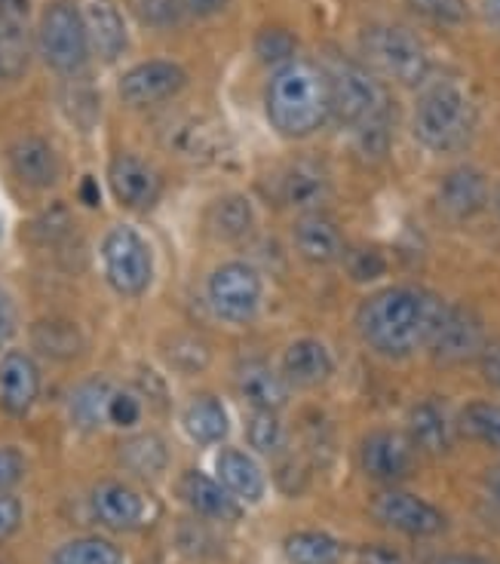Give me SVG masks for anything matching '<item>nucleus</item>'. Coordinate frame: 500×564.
<instances>
[{
  "label": "nucleus",
  "instance_id": "f257e3e1",
  "mask_svg": "<svg viewBox=\"0 0 500 564\" xmlns=\"http://www.w3.org/2000/svg\"><path fill=\"white\" fill-rule=\"evenodd\" d=\"M443 301L415 285H390L362 301L357 328L362 340L387 359H405L427 347Z\"/></svg>",
  "mask_w": 500,
  "mask_h": 564
},
{
  "label": "nucleus",
  "instance_id": "f03ea898",
  "mask_svg": "<svg viewBox=\"0 0 500 564\" xmlns=\"http://www.w3.org/2000/svg\"><path fill=\"white\" fill-rule=\"evenodd\" d=\"M271 127L286 139H304L331 117L329 70L316 62L292 58L280 65L264 93Z\"/></svg>",
  "mask_w": 500,
  "mask_h": 564
},
{
  "label": "nucleus",
  "instance_id": "7ed1b4c3",
  "mask_svg": "<svg viewBox=\"0 0 500 564\" xmlns=\"http://www.w3.org/2000/svg\"><path fill=\"white\" fill-rule=\"evenodd\" d=\"M331 113L354 129L366 154H384L390 141V99L372 70L338 58L329 70Z\"/></svg>",
  "mask_w": 500,
  "mask_h": 564
},
{
  "label": "nucleus",
  "instance_id": "20e7f679",
  "mask_svg": "<svg viewBox=\"0 0 500 564\" xmlns=\"http://www.w3.org/2000/svg\"><path fill=\"white\" fill-rule=\"evenodd\" d=\"M476 111L464 89L455 84H433L415 105V139L430 151H458L472 135Z\"/></svg>",
  "mask_w": 500,
  "mask_h": 564
},
{
  "label": "nucleus",
  "instance_id": "39448f33",
  "mask_svg": "<svg viewBox=\"0 0 500 564\" xmlns=\"http://www.w3.org/2000/svg\"><path fill=\"white\" fill-rule=\"evenodd\" d=\"M37 46H41L43 62L62 77L84 70L89 58V37H86L84 13L72 0L46 3L41 25H37Z\"/></svg>",
  "mask_w": 500,
  "mask_h": 564
},
{
  "label": "nucleus",
  "instance_id": "423d86ee",
  "mask_svg": "<svg viewBox=\"0 0 500 564\" xmlns=\"http://www.w3.org/2000/svg\"><path fill=\"white\" fill-rule=\"evenodd\" d=\"M362 56L378 74L400 86H421L430 77L427 50L402 25H374L362 34Z\"/></svg>",
  "mask_w": 500,
  "mask_h": 564
},
{
  "label": "nucleus",
  "instance_id": "0eeeda50",
  "mask_svg": "<svg viewBox=\"0 0 500 564\" xmlns=\"http://www.w3.org/2000/svg\"><path fill=\"white\" fill-rule=\"evenodd\" d=\"M101 261H105V276L111 289L120 295L135 297L142 295L154 276V261L151 249L132 227H111L108 237L101 242Z\"/></svg>",
  "mask_w": 500,
  "mask_h": 564
},
{
  "label": "nucleus",
  "instance_id": "6e6552de",
  "mask_svg": "<svg viewBox=\"0 0 500 564\" xmlns=\"http://www.w3.org/2000/svg\"><path fill=\"white\" fill-rule=\"evenodd\" d=\"M427 350L443 366H460V362L479 359L486 350V325L470 307H448L445 304L439 319L433 325Z\"/></svg>",
  "mask_w": 500,
  "mask_h": 564
},
{
  "label": "nucleus",
  "instance_id": "1a4fd4ad",
  "mask_svg": "<svg viewBox=\"0 0 500 564\" xmlns=\"http://www.w3.org/2000/svg\"><path fill=\"white\" fill-rule=\"evenodd\" d=\"M261 276L243 261H230L209 276V304L228 323H249L261 307Z\"/></svg>",
  "mask_w": 500,
  "mask_h": 564
},
{
  "label": "nucleus",
  "instance_id": "9d476101",
  "mask_svg": "<svg viewBox=\"0 0 500 564\" xmlns=\"http://www.w3.org/2000/svg\"><path fill=\"white\" fill-rule=\"evenodd\" d=\"M374 522H381L390 531H400L405 536H436L445 531V516L439 509L421 500L417 494L400 491V488H387L374 494L372 503Z\"/></svg>",
  "mask_w": 500,
  "mask_h": 564
},
{
  "label": "nucleus",
  "instance_id": "9b49d317",
  "mask_svg": "<svg viewBox=\"0 0 500 564\" xmlns=\"http://www.w3.org/2000/svg\"><path fill=\"white\" fill-rule=\"evenodd\" d=\"M415 452L417 448L405 433L374 430L359 445V464H362V473L378 485H396L412 476Z\"/></svg>",
  "mask_w": 500,
  "mask_h": 564
},
{
  "label": "nucleus",
  "instance_id": "f8f14e48",
  "mask_svg": "<svg viewBox=\"0 0 500 564\" xmlns=\"http://www.w3.org/2000/svg\"><path fill=\"white\" fill-rule=\"evenodd\" d=\"M185 84L187 74L182 65L154 58V62L135 65L120 77V99L127 101L129 108H151V105L178 96Z\"/></svg>",
  "mask_w": 500,
  "mask_h": 564
},
{
  "label": "nucleus",
  "instance_id": "ddd939ff",
  "mask_svg": "<svg viewBox=\"0 0 500 564\" xmlns=\"http://www.w3.org/2000/svg\"><path fill=\"white\" fill-rule=\"evenodd\" d=\"M34 29L29 0H7L0 10V80H19L31 65Z\"/></svg>",
  "mask_w": 500,
  "mask_h": 564
},
{
  "label": "nucleus",
  "instance_id": "4468645a",
  "mask_svg": "<svg viewBox=\"0 0 500 564\" xmlns=\"http://www.w3.org/2000/svg\"><path fill=\"white\" fill-rule=\"evenodd\" d=\"M41 393V375L25 352H7L0 359V409L13 417L29 414Z\"/></svg>",
  "mask_w": 500,
  "mask_h": 564
},
{
  "label": "nucleus",
  "instance_id": "2eb2a0df",
  "mask_svg": "<svg viewBox=\"0 0 500 564\" xmlns=\"http://www.w3.org/2000/svg\"><path fill=\"white\" fill-rule=\"evenodd\" d=\"M108 182H111L115 197L127 209H151L160 197L157 172L132 154L115 156V163L108 170Z\"/></svg>",
  "mask_w": 500,
  "mask_h": 564
},
{
  "label": "nucleus",
  "instance_id": "dca6fc26",
  "mask_svg": "<svg viewBox=\"0 0 500 564\" xmlns=\"http://www.w3.org/2000/svg\"><path fill=\"white\" fill-rule=\"evenodd\" d=\"M292 237H295V249H298L301 258L311 264H335L347 252L341 227L319 212H304L295 221Z\"/></svg>",
  "mask_w": 500,
  "mask_h": 564
},
{
  "label": "nucleus",
  "instance_id": "f3484780",
  "mask_svg": "<svg viewBox=\"0 0 500 564\" xmlns=\"http://www.w3.org/2000/svg\"><path fill=\"white\" fill-rule=\"evenodd\" d=\"M488 203V182L486 175L472 166H458L452 170L439 184V212L464 221L486 209Z\"/></svg>",
  "mask_w": 500,
  "mask_h": 564
},
{
  "label": "nucleus",
  "instance_id": "a211bd4d",
  "mask_svg": "<svg viewBox=\"0 0 500 564\" xmlns=\"http://www.w3.org/2000/svg\"><path fill=\"white\" fill-rule=\"evenodd\" d=\"M89 507L105 528H115V531L135 528L144 516L142 494L132 491L123 481H99L89 494Z\"/></svg>",
  "mask_w": 500,
  "mask_h": 564
},
{
  "label": "nucleus",
  "instance_id": "6ab92c4d",
  "mask_svg": "<svg viewBox=\"0 0 500 564\" xmlns=\"http://www.w3.org/2000/svg\"><path fill=\"white\" fill-rule=\"evenodd\" d=\"M405 436L412 438V445H415L417 452L433 454V457L452 452L455 426H452V417H448L443 402L424 399V402L412 405V411H409V433Z\"/></svg>",
  "mask_w": 500,
  "mask_h": 564
},
{
  "label": "nucleus",
  "instance_id": "aec40b11",
  "mask_svg": "<svg viewBox=\"0 0 500 564\" xmlns=\"http://www.w3.org/2000/svg\"><path fill=\"white\" fill-rule=\"evenodd\" d=\"M84 25L89 50L101 62H115L127 50V25L111 0H89L84 7Z\"/></svg>",
  "mask_w": 500,
  "mask_h": 564
},
{
  "label": "nucleus",
  "instance_id": "412c9836",
  "mask_svg": "<svg viewBox=\"0 0 500 564\" xmlns=\"http://www.w3.org/2000/svg\"><path fill=\"white\" fill-rule=\"evenodd\" d=\"M280 375H283V381H286L289 387H298V390L319 387L323 381H329L331 375L329 350L314 338L295 340V344L283 352Z\"/></svg>",
  "mask_w": 500,
  "mask_h": 564
},
{
  "label": "nucleus",
  "instance_id": "4be33fe9",
  "mask_svg": "<svg viewBox=\"0 0 500 564\" xmlns=\"http://www.w3.org/2000/svg\"><path fill=\"white\" fill-rule=\"evenodd\" d=\"M182 497H185L187 507L194 509V512H200L203 519H213V522H233V519H240L237 497L221 481L209 479L203 473H187L185 479H182Z\"/></svg>",
  "mask_w": 500,
  "mask_h": 564
},
{
  "label": "nucleus",
  "instance_id": "5701e85b",
  "mask_svg": "<svg viewBox=\"0 0 500 564\" xmlns=\"http://www.w3.org/2000/svg\"><path fill=\"white\" fill-rule=\"evenodd\" d=\"M15 175L29 187H53L58 178V156L56 151L41 139V135H25L13 144L10 151Z\"/></svg>",
  "mask_w": 500,
  "mask_h": 564
},
{
  "label": "nucleus",
  "instance_id": "b1692460",
  "mask_svg": "<svg viewBox=\"0 0 500 564\" xmlns=\"http://www.w3.org/2000/svg\"><path fill=\"white\" fill-rule=\"evenodd\" d=\"M218 481L228 488L237 500L243 503H258L264 497V476L261 466L249 454L230 448L218 457Z\"/></svg>",
  "mask_w": 500,
  "mask_h": 564
},
{
  "label": "nucleus",
  "instance_id": "393cba45",
  "mask_svg": "<svg viewBox=\"0 0 500 564\" xmlns=\"http://www.w3.org/2000/svg\"><path fill=\"white\" fill-rule=\"evenodd\" d=\"M240 393L256 405V409H280L283 399L289 393V383L283 381V375H273L264 362H246L237 375Z\"/></svg>",
  "mask_w": 500,
  "mask_h": 564
},
{
  "label": "nucleus",
  "instance_id": "a878e982",
  "mask_svg": "<svg viewBox=\"0 0 500 564\" xmlns=\"http://www.w3.org/2000/svg\"><path fill=\"white\" fill-rule=\"evenodd\" d=\"M228 411L215 395H197L185 411L187 436L200 445H215L228 436Z\"/></svg>",
  "mask_w": 500,
  "mask_h": 564
},
{
  "label": "nucleus",
  "instance_id": "bb28decb",
  "mask_svg": "<svg viewBox=\"0 0 500 564\" xmlns=\"http://www.w3.org/2000/svg\"><path fill=\"white\" fill-rule=\"evenodd\" d=\"M283 552L292 564H341V540L323 531H295L286 536Z\"/></svg>",
  "mask_w": 500,
  "mask_h": 564
},
{
  "label": "nucleus",
  "instance_id": "cd10ccee",
  "mask_svg": "<svg viewBox=\"0 0 500 564\" xmlns=\"http://www.w3.org/2000/svg\"><path fill=\"white\" fill-rule=\"evenodd\" d=\"M115 387L105 383L101 378L86 381L84 387H77L72 395V417L80 430H96L101 421H108V409L115 399Z\"/></svg>",
  "mask_w": 500,
  "mask_h": 564
},
{
  "label": "nucleus",
  "instance_id": "c85d7f7f",
  "mask_svg": "<svg viewBox=\"0 0 500 564\" xmlns=\"http://www.w3.org/2000/svg\"><path fill=\"white\" fill-rule=\"evenodd\" d=\"M31 340L46 359H74L77 352L84 350L80 332L65 319H43V323H37L34 332H31Z\"/></svg>",
  "mask_w": 500,
  "mask_h": 564
},
{
  "label": "nucleus",
  "instance_id": "c756f323",
  "mask_svg": "<svg viewBox=\"0 0 500 564\" xmlns=\"http://www.w3.org/2000/svg\"><path fill=\"white\" fill-rule=\"evenodd\" d=\"M458 430L467 438H476V442L500 452V405L482 402V399L464 405V411L458 414Z\"/></svg>",
  "mask_w": 500,
  "mask_h": 564
},
{
  "label": "nucleus",
  "instance_id": "7c9ffc66",
  "mask_svg": "<svg viewBox=\"0 0 500 564\" xmlns=\"http://www.w3.org/2000/svg\"><path fill=\"white\" fill-rule=\"evenodd\" d=\"M120 460L135 473V476H157L166 466V445L157 436H132L120 445Z\"/></svg>",
  "mask_w": 500,
  "mask_h": 564
},
{
  "label": "nucleus",
  "instance_id": "2f4dec72",
  "mask_svg": "<svg viewBox=\"0 0 500 564\" xmlns=\"http://www.w3.org/2000/svg\"><path fill=\"white\" fill-rule=\"evenodd\" d=\"M50 564H123V555L115 543L101 536H80V540L65 543Z\"/></svg>",
  "mask_w": 500,
  "mask_h": 564
},
{
  "label": "nucleus",
  "instance_id": "473e14b6",
  "mask_svg": "<svg viewBox=\"0 0 500 564\" xmlns=\"http://www.w3.org/2000/svg\"><path fill=\"white\" fill-rule=\"evenodd\" d=\"M209 221H213L215 237L221 240H240L249 234L252 227V209L243 197H225L218 199L209 212Z\"/></svg>",
  "mask_w": 500,
  "mask_h": 564
},
{
  "label": "nucleus",
  "instance_id": "72a5a7b5",
  "mask_svg": "<svg viewBox=\"0 0 500 564\" xmlns=\"http://www.w3.org/2000/svg\"><path fill=\"white\" fill-rule=\"evenodd\" d=\"M246 436L249 445L261 454H273L283 442V423L273 409H256L246 421Z\"/></svg>",
  "mask_w": 500,
  "mask_h": 564
},
{
  "label": "nucleus",
  "instance_id": "f704fd0d",
  "mask_svg": "<svg viewBox=\"0 0 500 564\" xmlns=\"http://www.w3.org/2000/svg\"><path fill=\"white\" fill-rule=\"evenodd\" d=\"M415 13L433 22H443V25H460L467 22V0H405Z\"/></svg>",
  "mask_w": 500,
  "mask_h": 564
},
{
  "label": "nucleus",
  "instance_id": "c9c22d12",
  "mask_svg": "<svg viewBox=\"0 0 500 564\" xmlns=\"http://www.w3.org/2000/svg\"><path fill=\"white\" fill-rule=\"evenodd\" d=\"M341 261L347 264V273H350L357 282L378 280V276L387 270L384 254L378 252V249H369V246H359V249H354V252H344Z\"/></svg>",
  "mask_w": 500,
  "mask_h": 564
},
{
  "label": "nucleus",
  "instance_id": "e433bc0d",
  "mask_svg": "<svg viewBox=\"0 0 500 564\" xmlns=\"http://www.w3.org/2000/svg\"><path fill=\"white\" fill-rule=\"evenodd\" d=\"M132 13L142 19L144 25H154V29H163V25H172L178 13H182V0H129Z\"/></svg>",
  "mask_w": 500,
  "mask_h": 564
},
{
  "label": "nucleus",
  "instance_id": "4c0bfd02",
  "mask_svg": "<svg viewBox=\"0 0 500 564\" xmlns=\"http://www.w3.org/2000/svg\"><path fill=\"white\" fill-rule=\"evenodd\" d=\"M323 187H326V182L319 175H314V172H292V175H286L283 194H286L289 203L307 206V203H314L323 194Z\"/></svg>",
  "mask_w": 500,
  "mask_h": 564
},
{
  "label": "nucleus",
  "instance_id": "58836bf2",
  "mask_svg": "<svg viewBox=\"0 0 500 564\" xmlns=\"http://www.w3.org/2000/svg\"><path fill=\"white\" fill-rule=\"evenodd\" d=\"M292 50H295V41L286 31H264V34H258V56H261V62L286 65V62H292Z\"/></svg>",
  "mask_w": 500,
  "mask_h": 564
},
{
  "label": "nucleus",
  "instance_id": "ea45409f",
  "mask_svg": "<svg viewBox=\"0 0 500 564\" xmlns=\"http://www.w3.org/2000/svg\"><path fill=\"white\" fill-rule=\"evenodd\" d=\"M142 417V405H139V399L132 393H123V390H117L115 399H111V409H108V421L117 423V426H135Z\"/></svg>",
  "mask_w": 500,
  "mask_h": 564
},
{
  "label": "nucleus",
  "instance_id": "a19ab883",
  "mask_svg": "<svg viewBox=\"0 0 500 564\" xmlns=\"http://www.w3.org/2000/svg\"><path fill=\"white\" fill-rule=\"evenodd\" d=\"M25 476V457L19 448H0V494H7Z\"/></svg>",
  "mask_w": 500,
  "mask_h": 564
},
{
  "label": "nucleus",
  "instance_id": "79ce46f5",
  "mask_svg": "<svg viewBox=\"0 0 500 564\" xmlns=\"http://www.w3.org/2000/svg\"><path fill=\"white\" fill-rule=\"evenodd\" d=\"M22 524V503L15 500L13 494H0V543L7 536H13Z\"/></svg>",
  "mask_w": 500,
  "mask_h": 564
},
{
  "label": "nucleus",
  "instance_id": "37998d69",
  "mask_svg": "<svg viewBox=\"0 0 500 564\" xmlns=\"http://www.w3.org/2000/svg\"><path fill=\"white\" fill-rule=\"evenodd\" d=\"M479 366H482L486 381L500 390V340L486 344V350H482V356H479Z\"/></svg>",
  "mask_w": 500,
  "mask_h": 564
},
{
  "label": "nucleus",
  "instance_id": "c03bdc74",
  "mask_svg": "<svg viewBox=\"0 0 500 564\" xmlns=\"http://www.w3.org/2000/svg\"><path fill=\"white\" fill-rule=\"evenodd\" d=\"M359 564H409L402 558V552L390 546H366L359 552Z\"/></svg>",
  "mask_w": 500,
  "mask_h": 564
},
{
  "label": "nucleus",
  "instance_id": "a18cd8bd",
  "mask_svg": "<svg viewBox=\"0 0 500 564\" xmlns=\"http://www.w3.org/2000/svg\"><path fill=\"white\" fill-rule=\"evenodd\" d=\"M486 491L491 497V503L500 509V464H494L486 473Z\"/></svg>",
  "mask_w": 500,
  "mask_h": 564
},
{
  "label": "nucleus",
  "instance_id": "49530a36",
  "mask_svg": "<svg viewBox=\"0 0 500 564\" xmlns=\"http://www.w3.org/2000/svg\"><path fill=\"white\" fill-rule=\"evenodd\" d=\"M185 7H191L194 13H203V15H209V13H218L228 0H182Z\"/></svg>",
  "mask_w": 500,
  "mask_h": 564
},
{
  "label": "nucleus",
  "instance_id": "de8ad7c7",
  "mask_svg": "<svg viewBox=\"0 0 500 564\" xmlns=\"http://www.w3.org/2000/svg\"><path fill=\"white\" fill-rule=\"evenodd\" d=\"M10 325H13L10 301H7V295L0 292V344H3V340H7V335H10Z\"/></svg>",
  "mask_w": 500,
  "mask_h": 564
},
{
  "label": "nucleus",
  "instance_id": "09e8293b",
  "mask_svg": "<svg viewBox=\"0 0 500 564\" xmlns=\"http://www.w3.org/2000/svg\"><path fill=\"white\" fill-rule=\"evenodd\" d=\"M482 13H486L488 25L500 31V0H482Z\"/></svg>",
  "mask_w": 500,
  "mask_h": 564
},
{
  "label": "nucleus",
  "instance_id": "8fccbe9b",
  "mask_svg": "<svg viewBox=\"0 0 500 564\" xmlns=\"http://www.w3.org/2000/svg\"><path fill=\"white\" fill-rule=\"evenodd\" d=\"M80 199H84L86 206H99V184L93 182V178H84V184H80Z\"/></svg>",
  "mask_w": 500,
  "mask_h": 564
},
{
  "label": "nucleus",
  "instance_id": "3c124183",
  "mask_svg": "<svg viewBox=\"0 0 500 564\" xmlns=\"http://www.w3.org/2000/svg\"><path fill=\"white\" fill-rule=\"evenodd\" d=\"M433 564H494V562L479 558V555H443V558H436Z\"/></svg>",
  "mask_w": 500,
  "mask_h": 564
},
{
  "label": "nucleus",
  "instance_id": "603ef678",
  "mask_svg": "<svg viewBox=\"0 0 500 564\" xmlns=\"http://www.w3.org/2000/svg\"><path fill=\"white\" fill-rule=\"evenodd\" d=\"M3 7H7V0H0V10H3Z\"/></svg>",
  "mask_w": 500,
  "mask_h": 564
}]
</instances>
